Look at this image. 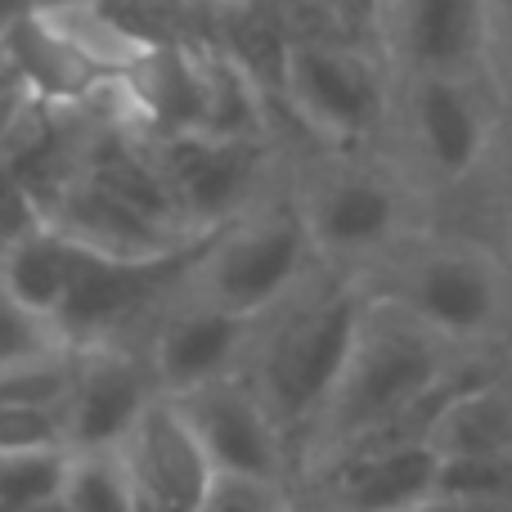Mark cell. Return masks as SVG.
Listing matches in <instances>:
<instances>
[{
  "label": "cell",
  "mask_w": 512,
  "mask_h": 512,
  "mask_svg": "<svg viewBox=\"0 0 512 512\" xmlns=\"http://www.w3.org/2000/svg\"><path fill=\"white\" fill-rule=\"evenodd\" d=\"M68 512H135V486L122 454H72L63 481Z\"/></svg>",
  "instance_id": "22"
},
{
  "label": "cell",
  "mask_w": 512,
  "mask_h": 512,
  "mask_svg": "<svg viewBox=\"0 0 512 512\" xmlns=\"http://www.w3.org/2000/svg\"><path fill=\"white\" fill-rule=\"evenodd\" d=\"M436 454L441 459H468V454H512V396L499 378L472 387L450 405L436 427Z\"/></svg>",
  "instance_id": "20"
},
{
  "label": "cell",
  "mask_w": 512,
  "mask_h": 512,
  "mask_svg": "<svg viewBox=\"0 0 512 512\" xmlns=\"http://www.w3.org/2000/svg\"><path fill=\"white\" fill-rule=\"evenodd\" d=\"M45 14V23L90 63L104 81H126L162 41H153L149 32L131 27L122 14L104 5V0H81V5H59V9H36Z\"/></svg>",
  "instance_id": "19"
},
{
  "label": "cell",
  "mask_w": 512,
  "mask_h": 512,
  "mask_svg": "<svg viewBox=\"0 0 512 512\" xmlns=\"http://www.w3.org/2000/svg\"><path fill=\"white\" fill-rule=\"evenodd\" d=\"M409 122H414L418 153L441 180H463L486 153V113L477 108L463 77L414 72Z\"/></svg>",
  "instance_id": "15"
},
{
  "label": "cell",
  "mask_w": 512,
  "mask_h": 512,
  "mask_svg": "<svg viewBox=\"0 0 512 512\" xmlns=\"http://www.w3.org/2000/svg\"><path fill=\"white\" fill-rule=\"evenodd\" d=\"M212 239L216 234H207V239L171 256H153V261H122V256L77 248L68 301L54 319L63 346H72V351H86V346H131V351H140L135 328L153 333V324L185 297Z\"/></svg>",
  "instance_id": "4"
},
{
  "label": "cell",
  "mask_w": 512,
  "mask_h": 512,
  "mask_svg": "<svg viewBox=\"0 0 512 512\" xmlns=\"http://www.w3.org/2000/svg\"><path fill=\"white\" fill-rule=\"evenodd\" d=\"M198 512H297L292 508L288 481L239 477V472H216Z\"/></svg>",
  "instance_id": "26"
},
{
  "label": "cell",
  "mask_w": 512,
  "mask_h": 512,
  "mask_svg": "<svg viewBox=\"0 0 512 512\" xmlns=\"http://www.w3.org/2000/svg\"><path fill=\"white\" fill-rule=\"evenodd\" d=\"M436 499H463V504H508L512 508V454H468V459H441Z\"/></svg>",
  "instance_id": "24"
},
{
  "label": "cell",
  "mask_w": 512,
  "mask_h": 512,
  "mask_svg": "<svg viewBox=\"0 0 512 512\" xmlns=\"http://www.w3.org/2000/svg\"><path fill=\"white\" fill-rule=\"evenodd\" d=\"M378 297L409 310V315L423 328H432L441 342H459V337L486 333L499 315V279H495V270H490V261L477 252H459V248L418 256Z\"/></svg>",
  "instance_id": "10"
},
{
  "label": "cell",
  "mask_w": 512,
  "mask_h": 512,
  "mask_svg": "<svg viewBox=\"0 0 512 512\" xmlns=\"http://www.w3.org/2000/svg\"><path fill=\"white\" fill-rule=\"evenodd\" d=\"M504 221H508V243H512V149H508V167H504Z\"/></svg>",
  "instance_id": "33"
},
{
  "label": "cell",
  "mask_w": 512,
  "mask_h": 512,
  "mask_svg": "<svg viewBox=\"0 0 512 512\" xmlns=\"http://www.w3.org/2000/svg\"><path fill=\"white\" fill-rule=\"evenodd\" d=\"M59 5H81V0H32V9H59Z\"/></svg>",
  "instance_id": "34"
},
{
  "label": "cell",
  "mask_w": 512,
  "mask_h": 512,
  "mask_svg": "<svg viewBox=\"0 0 512 512\" xmlns=\"http://www.w3.org/2000/svg\"><path fill=\"white\" fill-rule=\"evenodd\" d=\"M319 495L324 512H409L436 499L441 454L432 445H405V450H369L324 463Z\"/></svg>",
  "instance_id": "14"
},
{
  "label": "cell",
  "mask_w": 512,
  "mask_h": 512,
  "mask_svg": "<svg viewBox=\"0 0 512 512\" xmlns=\"http://www.w3.org/2000/svg\"><path fill=\"white\" fill-rule=\"evenodd\" d=\"M32 512H68V508H63V499H54V504H45V508H32Z\"/></svg>",
  "instance_id": "35"
},
{
  "label": "cell",
  "mask_w": 512,
  "mask_h": 512,
  "mask_svg": "<svg viewBox=\"0 0 512 512\" xmlns=\"http://www.w3.org/2000/svg\"><path fill=\"white\" fill-rule=\"evenodd\" d=\"M59 346H63L59 328L45 324V319L32 315L27 306H18V301L0 288V369L36 360V355L59 351Z\"/></svg>",
  "instance_id": "27"
},
{
  "label": "cell",
  "mask_w": 512,
  "mask_h": 512,
  "mask_svg": "<svg viewBox=\"0 0 512 512\" xmlns=\"http://www.w3.org/2000/svg\"><path fill=\"white\" fill-rule=\"evenodd\" d=\"M72 450L0 454V512H32L63 499Z\"/></svg>",
  "instance_id": "21"
},
{
  "label": "cell",
  "mask_w": 512,
  "mask_h": 512,
  "mask_svg": "<svg viewBox=\"0 0 512 512\" xmlns=\"http://www.w3.org/2000/svg\"><path fill=\"white\" fill-rule=\"evenodd\" d=\"M171 400H176V409L185 414L189 432L198 436V445H203L207 463H212L216 472L288 481L292 445L243 373L207 382V387H194Z\"/></svg>",
  "instance_id": "7"
},
{
  "label": "cell",
  "mask_w": 512,
  "mask_h": 512,
  "mask_svg": "<svg viewBox=\"0 0 512 512\" xmlns=\"http://www.w3.org/2000/svg\"><path fill=\"white\" fill-rule=\"evenodd\" d=\"M486 36L495 41L499 63H504V72H508V81H512V0H490Z\"/></svg>",
  "instance_id": "29"
},
{
  "label": "cell",
  "mask_w": 512,
  "mask_h": 512,
  "mask_svg": "<svg viewBox=\"0 0 512 512\" xmlns=\"http://www.w3.org/2000/svg\"><path fill=\"white\" fill-rule=\"evenodd\" d=\"M328 5H333V14L351 27H364L382 14V0H328Z\"/></svg>",
  "instance_id": "30"
},
{
  "label": "cell",
  "mask_w": 512,
  "mask_h": 512,
  "mask_svg": "<svg viewBox=\"0 0 512 512\" xmlns=\"http://www.w3.org/2000/svg\"><path fill=\"white\" fill-rule=\"evenodd\" d=\"M319 256H364L378 252L400 225V194L387 176L364 167L324 171L297 198Z\"/></svg>",
  "instance_id": "12"
},
{
  "label": "cell",
  "mask_w": 512,
  "mask_h": 512,
  "mask_svg": "<svg viewBox=\"0 0 512 512\" xmlns=\"http://www.w3.org/2000/svg\"><path fill=\"white\" fill-rule=\"evenodd\" d=\"M158 396V378H153L144 351H131V346H86V351H77V373H72L68 400H63L68 450L117 454Z\"/></svg>",
  "instance_id": "8"
},
{
  "label": "cell",
  "mask_w": 512,
  "mask_h": 512,
  "mask_svg": "<svg viewBox=\"0 0 512 512\" xmlns=\"http://www.w3.org/2000/svg\"><path fill=\"white\" fill-rule=\"evenodd\" d=\"M387 14L409 68L459 77L486 45L490 0H391Z\"/></svg>",
  "instance_id": "16"
},
{
  "label": "cell",
  "mask_w": 512,
  "mask_h": 512,
  "mask_svg": "<svg viewBox=\"0 0 512 512\" xmlns=\"http://www.w3.org/2000/svg\"><path fill=\"white\" fill-rule=\"evenodd\" d=\"M450 369L454 364H445V342L432 328H423L396 301L369 292L351 360H346L333 400L324 405V414H319L315 432L306 441L310 468H319L337 450L360 441L364 432L396 418Z\"/></svg>",
  "instance_id": "2"
},
{
  "label": "cell",
  "mask_w": 512,
  "mask_h": 512,
  "mask_svg": "<svg viewBox=\"0 0 512 512\" xmlns=\"http://www.w3.org/2000/svg\"><path fill=\"white\" fill-rule=\"evenodd\" d=\"M77 373V351L59 346L36 360L0 369V405H63Z\"/></svg>",
  "instance_id": "23"
},
{
  "label": "cell",
  "mask_w": 512,
  "mask_h": 512,
  "mask_svg": "<svg viewBox=\"0 0 512 512\" xmlns=\"http://www.w3.org/2000/svg\"><path fill=\"white\" fill-rule=\"evenodd\" d=\"M221 5H243V0H221Z\"/></svg>",
  "instance_id": "37"
},
{
  "label": "cell",
  "mask_w": 512,
  "mask_h": 512,
  "mask_svg": "<svg viewBox=\"0 0 512 512\" xmlns=\"http://www.w3.org/2000/svg\"><path fill=\"white\" fill-rule=\"evenodd\" d=\"M382 9H391V0H382Z\"/></svg>",
  "instance_id": "38"
},
{
  "label": "cell",
  "mask_w": 512,
  "mask_h": 512,
  "mask_svg": "<svg viewBox=\"0 0 512 512\" xmlns=\"http://www.w3.org/2000/svg\"><path fill=\"white\" fill-rule=\"evenodd\" d=\"M409 512H512L508 504H463V499H427Z\"/></svg>",
  "instance_id": "31"
},
{
  "label": "cell",
  "mask_w": 512,
  "mask_h": 512,
  "mask_svg": "<svg viewBox=\"0 0 512 512\" xmlns=\"http://www.w3.org/2000/svg\"><path fill=\"white\" fill-rule=\"evenodd\" d=\"M252 337L256 319L234 315V310H221L212 301L185 292L153 324L149 342H144V360H149L162 396H185L194 387L243 373Z\"/></svg>",
  "instance_id": "9"
},
{
  "label": "cell",
  "mask_w": 512,
  "mask_h": 512,
  "mask_svg": "<svg viewBox=\"0 0 512 512\" xmlns=\"http://www.w3.org/2000/svg\"><path fill=\"white\" fill-rule=\"evenodd\" d=\"M23 14H32V0H0V36H5Z\"/></svg>",
  "instance_id": "32"
},
{
  "label": "cell",
  "mask_w": 512,
  "mask_h": 512,
  "mask_svg": "<svg viewBox=\"0 0 512 512\" xmlns=\"http://www.w3.org/2000/svg\"><path fill=\"white\" fill-rule=\"evenodd\" d=\"M122 463L135 486V512H198L216 468L171 396H158L135 432L126 436Z\"/></svg>",
  "instance_id": "11"
},
{
  "label": "cell",
  "mask_w": 512,
  "mask_h": 512,
  "mask_svg": "<svg viewBox=\"0 0 512 512\" xmlns=\"http://www.w3.org/2000/svg\"><path fill=\"white\" fill-rule=\"evenodd\" d=\"M68 450L63 405H0V454Z\"/></svg>",
  "instance_id": "25"
},
{
  "label": "cell",
  "mask_w": 512,
  "mask_h": 512,
  "mask_svg": "<svg viewBox=\"0 0 512 512\" xmlns=\"http://www.w3.org/2000/svg\"><path fill=\"white\" fill-rule=\"evenodd\" d=\"M364 301L369 292H360L355 283H319L310 274L292 297H283L270 315L256 319L243 378L265 400L292 450L297 445L306 450L319 414L333 400L337 378L351 360L355 333H360Z\"/></svg>",
  "instance_id": "1"
},
{
  "label": "cell",
  "mask_w": 512,
  "mask_h": 512,
  "mask_svg": "<svg viewBox=\"0 0 512 512\" xmlns=\"http://www.w3.org/2000/svg\"><path fill=\"white\" fill-rule=\"evenodd\" d=\"M140 144L171 185L189 230H221L265 198V171H270L265 140H221V135L185 131L140 135Z\"/></svg>",
  "instance_id": "5"
},
{
  "label": "cell",
  "mask_w": 512,
  "mask_h": 512,
  "mask_svg": "<svg viewBox=\"0 0 512 512\" xmlns=\"http://www.w3.org/2000/svg\"><path fill=\"white\" fill-rule=\"evenodd\" d=\"M36 221H41V207H36V198L27 194V185L18 180V171L9 167L5 149H0V234L14 239V234L32 230Z\"/></svg>",
  "instance_id": "28"
},
{
  "label": "cell",
  "mask_w": 512,
  "mask_h": 512,
  "mask_svg": "<svg viewBox=\"0 0 512 512\" xmlns=\"http://www.w3.org/2000/svg\"><path fill=\"white\" fill-rule=\"evenodd\" d=\"M41 221H50L59 234H68L77 248L99 252V256H122V261H153V256H171V252L189 248V243L207 239V234L153 221L149 212L122 203L117 194L99 189L95 180H86V176L72 180V185L45 207Z\"/></svg>",
  "instance_id": "13"
},
{
  "label": "cell",
  "mask_w": 512,
  "mask_h": 512,
  "mask_svg": "<svg viewBox=\"0 0 512 512\" xmlns=\"http://www.w3.org/2000/svg\"><path fill=\"white\" fill-rule=\"evenodd\" d=\"M5 243H9V239H5V234H0V256H5Z\"/></svg>",
  "instance_id": "36"
},
{
  "label": "cell",
  "mask_w": 512,
  "mask_h": 512,
  "mask_svg": "<svg viewBox=\"0 0 512 512\" xmlns=\"http://www.w3.org/2000/svg\"><path fill=\"white\" fill-rule=\"evenodd\" d=\"M279 90L315 135L337 144L369 140L387 113L382 72L351 45L288 41L283 45Z\"/></svg>",
  "instance_id": "6"
},
{
  "label": "cell",
  "mask_w": 512,
  "mask_h": 512,
  "mask_svg": "<svg viewBox=\"0 0 512 512\" xmlns=\"http://www.w3.org/2000/svg\"><path fill=\"white\" fill-rule=\"evenodd\" d=\"M315 239L297 198H261L252 212L216 230L189 292L234 315L261 319L315 274Z\"/></svg>",
  "instance_id": "3"
},
{
  "label": "cell",
  "mask_w": 512,
  "mask_h": 512,
  "mask_svg": "<svg viewBox=\"0 0 512 512\" xmlns=\"http://www.w3.org/2000/svg\"><path fill=\"white\" fill-rule=\"evenodd\" d=\"M72 270H77V243L68 234H59L50 221H36L32 230L14 234L0 256V288L27 306L32 315H41L45 324H54L68 301Z\"/></svg>",
  "instance_id": "18"
},
{
  "label": "cell",
  "mask_w": 512,
  "mask_h": 512,
  "mask_svg": "<svg viewBox=\"0 0 512 512\" xmlns=\"http://www.w3.org/2000/svg\"><path fill=\"white\" fill-rule=\"evenodd\" d=\"M9 63H14L18 81L27 86V95L36 104H50V108H95L99 99L113 90V81H104L50 23L45 14H23L5 36Z\"/></svg>",
  "instance_id": "17"
}]
</instances>
